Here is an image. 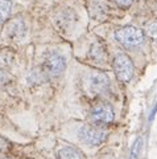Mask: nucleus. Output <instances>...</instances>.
I'll return each instance as SVG.
<instances>
[{
    "instance_id": "12",
    "label": "nucleus",
    "mask_w": 157,
    "mask_h": 159,
    "mask_svg": "<svg viewBox=\"0 0 157 159\" xmlns=\"http://www.w3.org/2000/svg\"><path fill=\"white\" fill-rule=\"evenodd\" d=\"M146 32H148V34L152 39L157 40V21L148 24V25H146Z\"/></svg>"
},
{
    "instance_id": "8",
    "label": "nucleus",
    "mask_w": 157,
    "mask_h": 159,
    "mask_svg": "<svg viewBox=\"0 0 157 159\" xmlns=\"http://www.w3.org/2000/svg\"><path fill=\"white\" fill-rule=\"evenodd\" d=\"M58 157L60 159H83L81 151L71 146H63L62 148H60Z\"/></svg>"
},
{
    "instance_id": "14",
    "label": "nucleus",
    "mask_w": 157,
    "mask_h": 159,
    "mask_svg": "<svg viewBox=\"0 0 157 159\" xmlns=\"http://www.w3.org/2000/svg\"><path fill=\"white\" fill-rule=\"evenodd\" d=\"M117 3L120 4V6H123V7H127V6H129L131 4V0H116Z\"/></svg>"
},
{
    "instance_id": "7",
    "label": "nucleus",
    "mask_w": 157,
    "mask_h": 159,
    "mask_svg": "<svg viewBox=\"0 0 157 159\" xmlns=\"http://www.w3.org/2000/svg\"><path fill=\"white\" fill-rule=\"evenodd\" d=\"M8 32L11 37H21L25 33V27H24L23 20L13 19L8 25Z\"/></svg>"
},
{
    "instance_id": "3",
    "label": "nucleus",
    "mask_w": 157,
    "mask_h": 159,
    "mask_svg": "<svg viewBox=\"0 0 157 159\" xmlns=\"http://www.w3.org/2000/svg\"><path fill=\"white\" fill-rule=\"evenodd\" d=\"M114 70L120 81L127 82L134 76V64L127 54L119 53L114 60Z\"/></svg>"
},
{
    "instance_id": "10",
    "label": "nucleus",
    "mask_w": 157,
    "mask_h": 159,
    "mask_svg": "<svg viewBox=\"0 0 157 159\" xmlns=\"http://www.w3.org/2000/svg\"><path fill=\"white\" fill-rule=\"evenodd\" d=\"M12 9V3L9 0H0V23H4L9 17Z\"/></svg>"
},
{
    "instance_id": "5",
    "label": "nucleus",
    "mask_w": 157,
    "mask_h": 159,
    "mask_svg": "<svg viewBox=\"0 0 157 159\" xmlns=\"http://www.w3.org/2000/svg\"><path fill=\"white\" fill-rule=\"evenodd\" d=\"M89 85L92 93L95 94H104L108 92L110 89V80L107 77V74L103 72H94L91 73L90 80H89Z\"/></svg>"
},
{
    "instance_id": "15",
    "label": "nucleus",
    "mask_w": 157,
    "mask_h": 159,
    "mask_svg": "<svg viewBox=\"0 0 157 159\" xmlns=\"http://www.w3.org/2000/svg\"><path fill=\"white\" fill-rule=\"evenodd\" d=\"M156 111H157V105L155 106V109H153V110H152V113H151V121L155 118V114H156Z\"/></svg>"
},
{
    "instance_id": "1",
    "label": "nucleus",
    "mask_w": 157,
    "mask_h": 159,
    "mask_svg": "<svg viewBox=\"0 0 157 159\" xmlns=\"http://www.w3.org/2000/svg\"><path fill=\"white\" fill-rule=\"evenodd\" d=\"M115 37L121 45L127 48L141 45L144 41V34L135 27H123L115 32Z\"/></svg>"
},
{
    "instance_id": "11",
    "label": "nucleus",
    "mask_w": 157,
    "mask_h": 159,
    "mask_svg": "<svg viewBox=\"0 0 157 159\" xmlns=\"http://www.w3.org/2000/svg\"><path fill=\"white\" fill-rule=\"evenodd\" d=\"M141 146H143V138L139 137L135 141L134 146H132V150H131V155L129 159H139L140 155V150H141Z\"/></svg>"
},
{
    "instance_id": "2",
    "label": "nucleus",
    "mask_w": 157,
    "mask_h": 159,
    "mask_svg": "<svg viewBox=\"0 0 157 159\" xmlns=\"http://www.w3.org/2000/svg\"><path fill=\"white\" fill-rule=\"evenodd\" d=\"M65 66H66L65 58L58 53H52L45 60V64L41 68V70L45 78H53V77L61 76L62 72L65 70Z\"/></svg>"
},
{
    "instance_id": "13",
    "label": "nucleus",
    "mask_w": 157,
    "mask_h": 159,
    "mask_svg": "<svg viewBox=\"0 0 157 159\" xmlns=\"http://www.w3.org/2000/svg\"><path fill=\"white\" fill-rule=\"evenodd\" d=\"M9 80H11V78H9L8 74L4 72V70L0 69V86H3V85H6V84H8Z\"/></svg>"
},
{
    "instance_id": "9",
    "label": "nucleus",
    "mask_w": 157,
    "mask_h": 159,
    "mask_svg": "<svg viewBox=\"0 0 157 159\" xmlns=\"http://www.w3.org/2000/svg\"><path fill=\"white\" fill-rule=\"evenodd\" d=\"M90 56L92 60H95V61L102 62V61H104V60H107V52L100 43H95V44H92V47H91Z\"/></svg>"
},
{
    "instance_id": "4",
    "label": "nucleus",
    "mask_w": 157,
    "mask_h": 159,
    "mask_svg": "<svg viewBox=\"0 0 157 159\" xmlns=\"http://www.w3.org/2000/svg\"><path fill=\"white\" fill-rule=\"evenodd\" d=\"M78 137L81 138L82 142L90 146H98L103 143L107 138V133L99 127L94 126H82L78 131Z\"/></svg>"
},
{
    "instance_id": "6",
    "label": "nucleus",
    "mask_w": 157,
    "mask_h": 159,
    "mask_svg": "<svg viewBox=\"0 0 157 159\" xmlns=\"http://www.w3.org/2000/svg\"><path fill=\"white\" fill-rule=\"evenodd\" d=\"M90 119L95 123H110L114 119V110L107 103H100L91 110Z\"/></svg>"
}]
</instances>
